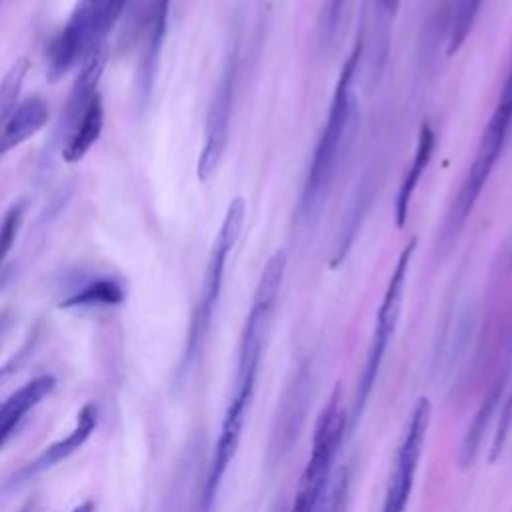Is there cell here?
<instances>
[{
  "label": "cell",
  "instance_id": "obj_7",
  "mask_svg": "<svg viewBox=\"0 0 512 512\" xmlns=\"http://www.w3.org/2000/svg\"><path fill=\"white\" fill-rule=\"evenodd\" d=\"M338 396H340V392L336 390L334 396L330 398V404H326V408L318 416L312 452H310L308 464L304 468L300 488L296 492V500H294L290 512H316L318 502L324 494V488L328 482V472H330V466L334 462V456L338 452V446L342 442L344 428H346V414L340 406Z\"/></svg>",
  "mask_w": 512,
  "mask_h": 512
},
{
  "label": "cell",
  "instance_id": "obj_14",
  "mask_svg": "<svg viewBox=\"0 0 512 512\" xmlns=\"http://www.w3.org/2000/svg\"><path fill=\"white\" fill-rule=\"evenodd\" d=\"M434 144H436V134L432 130V126L426 122L420 126L418 130V140H416V148H414V156L412 162L398 186L396 192V200H394V220L396 226L402 228L408 220V210H410V202L412 196L420 184V178L424 174V170L428 168L432 154H434Z\"/></svg>",
  "mask_w": 512,
  "mask_h": 512
},
{
  "label": "cell",
  "instance_id": "obj_1",
  "mask_svg": "<svg viewBox=\"0 0 512 512\" xmlns=\"http://www.w3.org/2000/svg\"><path fill=\"white\" fill-rule=\"evenodd\" d=\"M286 272V252L276 250L268 262L264 264V270L260 274L252 308L246 316L242 338H240V348H238V364H236V376H234V390L222 420L220 436L214 448V456L210 462V470L206 476L204 492L200 496V512H208L210 504L214 502V496L218 492V486L222 482V476L236 452L246 410L250 406L254 386H256V376L260 368V360L264 354V344L268 338V330L272 324V314L274 306L280 294V286L284 280Z\"/></svg>",
  "mask_w": 512,
  "mask_h": 512
},
{
  "label": "cell",
  "instance_id": "obj_13",
  "mask_svg": "<svg viewBox=\"0 0 512 512\" xmlns=\"http://www.w3.org/2000/svg\"><path fill=\"white\" fill-rule=\"evenodd\" d=\"M48 122V104L40 96H30L18 102L0 128V156L20 146Z\"/></svg>",
  "mask_w": 512,
  "mask_h": 512
},
{
  "label": "cell",
  "instance_id": "obj_24",
  "mask_svg": "<svg viewBox=\"0 0 512 512\" xmlns=\"http://www.w3.org/2000/svg\"><path fill=\"white\" fill-rule=\"evenodd\" d=\"M16 512H30V504H24L20 510H16Z\"/></svg>",
  "mask_w": 512,
  "mask_h": 512
},
{
  "label": "cell",
  "instance_id": "obj_19",
  "mask_svg": "<svg viewBox=\"0 0 512 512\" xmlns=\"http://www.w3.org/2000/svg\"><path fill=\"white\" fill-rule=\"evenodd\" d=\"M26 72H28V60L20 58L10 66V70L4 74L0 82V128L6 116L10 114V110L16 106V98L24 84Z\"/></svg>",
  "mask_w": 512,
  "mask_h": 512
},
{
  "label": "cell",
  "instance_id": "obj_4",
  "mask_svg": "<svg viewBox=\"0 0 512 512\" xmlns=\"http://www.w3.org/2000/svg\"><path fill=\"white\" fill-rule=\"evenodd\" d=\"M512 132V68L506 76V82L500 90V96L496 100V108L482 132L476 156L468 168V174L458 190V196L454 198L448 216H446V224H444V238L452 240L460 228L464 226V222L468 220L480 192L484 190L486 180L490 178L502 148L508 140Z\"/></svg>",
  "mask_w": 512,
  "mask_h": 512
},
{
  "label": "cell",
  "instance_id": "obj_15",
  "mask_svg": "<svg viewBox=\"0 0 512 512\" xmlns=\"http://www.w3.org/2000/svg\"><path fill=\"white\" fill-rule=\"evenodd\" d=\"M104 128V106L102 96L96 92L90 102L82 108L78 118L66 128V140L62 146V158L68 164L80 162L92 144L100 138Z\"/></svg>",
  "mask_w": 512,
  "mask_h": 512
},
{
  "label": "cell",
  "instance_id": "obj_9",
  "mask_svg": "<svg viewBox=\"0 0 512 512\" xmlns=\"http://www.w3.org/2000/svg\"><path fill=\"white\" fill-rule=\"evenodd\" d=\"M430 410H432L430 400L426 396L418 398L394 460V470L386 486L382 512H404L408 504L418 460H420L424 438H426V430H428V422H430Z\"/></svg>",
  "mask_w": 512,
  "mask_h": 512
},
{
  "label": "cell",
  "instance_id": "obj_10",
  "mask_svg": "<svg viewBox=\"0 0 512 512\" xmlns=\"http://www.w3.org/2000/svg\"><path fill=\"white\" fill-rule=\"evenodd\" d=\"M98 422V410L94 404H84L76 416V424L74 428L60 440L52 442L50 446H46L32 462H28L20 472H18V480H30L32 476L56 466L58 462L66 460L68 456H72L76 450H80L84 446V442L90 438V434L94 432Z\"/></svg>",
  "mask_w": 512,
  "mask_h": 512
},
{
  "label": "cell",
  "instance_id": "obj_21",
  "mask_svg": "<svg viewBox=\"0 0 512 512\" xmlns=\"http://www.w3.org/2000/svg\"><path fill=\"white\" fill-rule=\"evenodd\" d=\"M24 212H26V202L20 200V202L12 204L0 220V266L4 264L6 256L10 254V250L14 246L20 224L24 220Z\"/></svg>",
  "mask_w": 512,
  "mask_h": 512
},
{
  "label": "cell",
  "instance_id": "obj_16",
  "mask_svg": "<svg viewBox=\"0 0 512 512\" xmlns=\"http://www.w3.org/2000/svg\"><path fill=\"white\" fill-rule=\"evenodd\" d=\"M400 6V0H372L370 12H372V34H370V74L376 78L384 62L388 58V44H390V20L394 18L396 10Z\"/></svg>",
  "mask_w": 512,
  "mask_h": 512
},
{
  "label": "cell",
  "instance_id": "obj_23",
  "mask_svg": "<svg viewBox=\"0 0 512 512\" xmlns=\"http://www.w3.org/2000/svg\"><path fill=\"white\" fill-rule=\"evenodd\" d=\"M70 512H94V502H92V500H86V502L78 504L76 508H72Z\"/></svg>",
  "mask_w": 512,
  "mask_h": 512
},
{
  "label": "cell",
  "instance_id": "obj_5",
  "mask_svg": "<svg viewBox=\"0 0 512 512\" xmlns=\"http://www.w3.org/2000/svg\"><path fill=\"white\" fill-rule=\"evenodd\" d=\"M244 218H246V202L242 196H236L226 208L224 220L220 224V230L214 238V244H212V250L208 256V264H206V272H204V280H202V288H200V298H198L196 310L192 314L190 332H188V340H186V352H184L186 362H190V358L198 352V348L210 328V322H212L218 298H220L222 282H224L226 262H228L232 248L236 246V242L240 238Z\"/></svg>",
  "mask_w": 512,
  "mask_h": 512
},
{
  "label": "cell",
  "instance_id": "obj_22",
  "mask_svg": "<svg viewBox=\"0 0 512 512\" xmlns=\"http://www.w3.org/2000/svg\"><path fill=\"white\" fill-rule=\"evenodd\" d=\"M346 496H348V472L342 470L332 488L326 512H346Z\"/></svg>",
  "mask_w": 512,
  "mask_h": 512
},
{
  "label": "cell",
  "instance_id": "obj_8",
  "mask_svg": "<svg viewBox=\"0 0 512 512\" xmlns=\"http://www.w3.org/2000/svg\"><path fill=\"white\" fill-rule=\"evenodd\" d=\"M236 76H238V52L234 48L226 56V62H224L220 78L214 86V94H212L210 108L206 114L204 142H202L198 164H196L200 182L210 180V176L216 172V168L224 156L226 142H228L230 118H232V106H234Z\"/></svg>",
  "mask_w": 512,
  "mask_h": 512
},
{
  "label": "cell",
  "instance_id": "obj_20",
  "mask_svg": "<svg viewBox=\"0 0 512 512\" xmlns=\"http://www.w3.org/2000/svg\"><path fill=\"white\" fill-rule=\"evenodd\" d=\"M344 6L346 0H324L318 16V44L322 48H328L334 42L340 28Z\"/></svg>",
  "mask_w": 512,
  "mask_h": 512
},
{
  "label": "cell",
  "instance_id": "obj_17",
  "mask_svg": "<svg viewBox=\"0 0 512 512\" xmlns=\"http://www.w3.org/2000/svg\"><path fill=\"white\" fill-rule=\"evenodd\" d=\"M124 300V290L114 278H94L60 302L62 308L112 306Z\"/></svg>",
  "mask_w": 512,
  "mask_h": 512
},
{
  "label": "cell",
  "instance_id": "obj_18",
  "mask_svg": "<svg viewBox=\"0 0 512 512\" xmlns=\"http://www.w3.org/2000/svg\"><path fill=\"white\" fill-rule=\"evenodd\" d=\"M500 392H502V384H496V388L486 396L484 404L480 406V410H478V414H476L472 426L468 428V432H466V436H464V442H462V450H460V462H462V466H468V464L472 462V458L476 456L478 446H480V442H482V438H484L486 422H488L490 414L494 412V408H496V404H498V400H500Z\"/></svg>",
  "mask_w": 512,
  "mask_h": 512
},
{
  "label": "cell",
  "instance_id": "obj_2",
  "mask_svg": "<svg viewBox=\"0 0 512 512\" xmlns=\"http://www.w3.org/2000/svg\"><path fill=\"white\" fill-rule=\"evenodd\" d=\"M362 52H364V32L360 30L356 44L348 54V60L344 62L338 82L334 86L326 122L320 132L318 144L314 148V154L304 178V186L300 192L298 222L304 228H310L318 222L324 210L330 186L356 136L360 110H358V100L352 92V80L362 60Z\"/></svg>",
  "mask_w": 512,
  "mask_h": 512
},
{
  "label": "cell",
  "instance_id": "obj_6",
  "mask_svg": "<svg viewBox=\"0 0 512 512\" xmlns=\"http://www.w3.org/2000/svg\"><path fill=\"white\" fill-rule=\"evenodd\" d=\"M418 240L410 238L408 244L402 248V252L398 254L396 266L390 274L388 286L384 290L382 296V304L378 308V318H376V326H374V334L368 346V354H366V362H364V370L360 374V382H358V390H356V398H354V410L352 416L354 420L360 416V410L372 390V384L378 376L384 352L388 348V342L396 330L398 318H400V310H402V298H404V286H406V278H408V268L412 262V256L416 252Z\"/></svg>",
  "mask_w": 512,
  "mask_h": 512
},
{
  "label": "cell",
  "instance_id": "obj_25",
  "mask_svg": "<svg viewBox=\"0 0 512 512\" xmlns=\"http://www.w3.org/2000/svg\"><path fill=\"white\" fill-rule=\"evenodd\" d=\"M2 324H4V314L0 316V328H2Z\"/></svg>",
  "mask_w": 512,
  "mask_h": 512
},
{
  "label": "cell",
  "instance_id": "obj_3",
  "mask_svg": "<svg viewBox=\"0 0 512 512\" xmlns=\"http://www.w3.org/2000/svg\"><path fill=\"white\" fill-rule=\"evenodd\" d=\"M128 0H78L46 52V78L58 82L76 62L104 50V40Z\"/></svg>",
  "mask_w": 512,
  "mask_h": 512
},
{
  "label": "cell",
  "instance_id": "obj_11",
  "mask_svg": "<svg viewBox=\"0 0 512 512\" xmlns=\"http://www.w3.org/2000/svg\"><path fill=\"white\" fill-rule=\"evenodd\" d=\"M172 0H152L150 14H148V28H146V42L142 48L140 70H138V104L144 106L158 70V60L164 44V36L168 30V14H170Z\"/></svg>",
  "mask_w": 512,
  "mask_h": 512
},
{
  "label": "cell",
  "instance_id": "obj_12",
  "mask_svg": "<svg viewBox=\"0 0 512 512\" xmlns=\"http://www.w3.org/2000/svg\"><path fill=\"white\" fill-rule=\"evenodd\" d=\"M56 386L54 376L42 374L26 384H22L18 390L8 394L0 402V448L6 444V440L14 434L18 424L24 420V416L36 408Z\"/></svg>",
  "mask_w": 512,
  "mask_h": 512
},
{
  "label": "cell",
  "instance_id": "obj_26",
  "mask_svg": "<svg viewBox=\"0 0 512 512\" xmlns=\"http://www.w3.org/2000/svg\"><path fill=\"white\" fill-rule=\"evenodd\" d=\"M0 2H2V0H0Z\"/></svg>",
  "mask_w": 512,
  "mask_h": 512
}]
</instances>
